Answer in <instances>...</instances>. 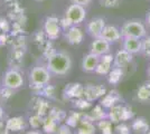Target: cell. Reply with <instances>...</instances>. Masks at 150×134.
I'll return each instance as SVG.
<instances>
[{"label": "cell", "instance_id": "29", "mask_svg": "<svg viewBox=\"0 0 150 134\" xmlns=\"http://www.w3.org/2000/svg\"><path fill=\"white\" fill-rule=\"evenodd\" d=\"M40 124H42V120H40V117H39L38 115L37 116H33V117H30V125L34 128H39Z\"/></svg>", "mask_w": 150, "mask_h": 134}, {"label": "cell", "instance_id": "17", "mask_svg": "<svg viewBox=\"0 0 150 134\" xmlns=\"http://www.w3.org/2000/svg\"><path fill=\"white\" fill-rule=\"evenodd\" d=\"M25 128V122L23 117H13L8 120L6 124L7 130H11V131H20Z\"/></svg>", "mask_w": 150, "mask_h": 134}, {"label": "cell", "instance_id": "18", "mask_svg": "<svg viewBox=\"0 0 150 134\" xmlns=\"http://www.w3.org/2000/svg\"><path fill=\"white\" fill-rule=\"evenodd\" d=\"M84 93V88L82 87L80 84H69L65 89V95L67 97H75V96H80Z\"/></svg>", "mask_w": 150, "mask_h": 134}, {"label": "cell", "instance_id": "21", "mask_svg": "<svg viewBox=\"0 0 150 134\" xmlns=\"http://www.w3.org/2000/svg\"><path fill=\"white\" fill-rule=\"evenodd\" d=\"M132 128H133L137 133H147L148 130H149V126H148V124L144 122V120L139 119V120H136V121H134L133 125H132Z\"/></svg>", "mask_w": 150, "mask_h": 134}, {"label": "cell", "instance_id": "7", "mask_svg": "<svg viewBox=\"0 0 150 134\" xmlns=\"http://www.w3.org/2000/svg\"><path fill=\"white\" fill-rule=\"evenodd\" d=\"M105 27V20L101 17L94 18L91 21H88L86 25V32L93 39L99 38L102 35V32Z\"/></svg>", "mask_w": 150, "mask_h": 134}, {"label": "cell", "instance_id": "28", "mask_svg": "<svg viewBox=\"0 0 150 134\" xmlns=\"http://www.w3.org/2000/svg\"><path fill=\"white\" fill-rule=\"evenodd\" d=\"M100 128H102V132H103V134H111V128H110V122H106L104 121V120H102V121L100 122Z\"/></svg>", "mask_w": 150, "mask_h": 134}, {"label": "cell", "instance_id": "4", "mask_svg": "<svg viewBox=\"0 0 150 134\" xmlns=\"http://www.w3.org/2000/svg\"><path fill=\"white\" fill-rule=\"evenodd\" d=\"M64 17L69 20V22L72 26H77L82 24L86 18V9L85 7L80 6V5L71 4L67 7Z\"/></svg>", "mask_w": 150, "mask_h": 134}, {"label": "cell", "instance_id": "6", "mask_svg": "<svg viewBox=\"0 0 150 134\" xmlns=\"http://www.w3.org/2000/svg\"><path fill=\"white\" fill-rule=\"evenodd\" d=\"M44 32L50 39H57L62 32V26L58 18L56 17H47L44 22Z\"/></svg>", "mask_w": 150, "mask_h": 134}, {"label": "cell", "instance_id": "20", "mask_svg": "<svg viewBox=\"0 0 150 134\" xmlns=\"http://www.w3.org/2000/svg\"><path fill=\"white\" fill-rule=\"evenodd\" d=\"M122 68L120 67H113L109 73V82L111 84H118L122 77Z\"/></svg>", "mask_w": 150, "mask_h": 134}, {"label": "cell", "instance_id": "30", "mask_svg": "<svg viewBox=\"0 0 150 134\" xmlns=\"http://www.w3.org/2000/svg\"><path fill=\"white\" fill-rule=\"evenodd\" d=\"M91 1H92V0H71L72 4L80 5V6H83V7H88Z\"/></svg>", "mask_w": 150, "mask_h": 134}, {"label": "cell", "instance_id": "9", "mask_svg": "<svg viewBox=\"0 0 150 134\" xmlns=\"http://www.w3.org/2000/svg\"><path fill=\"white\" fill-rule=\"evenodd\" d=\"M101 38L105 39L106 41L112 44V43L119 41L120 39H123V37H122V34L119 28L112 25H105L103 32H102V35H101Z\"/></svg>", "mask_w": 150, "mask_h": 134}, {"label": "cell", "instance_id": "13", "mask_svg": "<svg viewBox=\"0 0 150 134\" xmlns=\"http://www.w3.org/2000/svg\"><path fill=\"white\" fill-rule=\"evenodd\" d=\"M113 59H114V56L110 55V54H105V55L101 56L100 62H99V65H98L95 72L98 74H101V75L109 74L113 65Z\"/></svg>", "mask_w": 150, "mask_h": 134}, {"label": "cell", "instance_id": "24", "mask_svg": "<svg viewBox=\"0 0 150 134\" xmlns=\"http://www.w3.org/2000/svg\"><path fill=\"white\" fill-rule=\"evenodd\" d=\"M140 54L150 58V36H146L144 38H142V47Z\"/></svg>", "mask_w": 150, "mask_h": 134}, {"label": "cell", "instance_id": "11", "mask_svg": "<svg viewBox=\"0 0 150 134\" xmlns=\"http://www.w3.org/2000/svg\"><path fill=\"white\" fill-rule=\"evenodd\" d=\"M101 56H98L93 53H90L88 55H85L82 60V69L86 73H91V72H95L99 62H100Z\"/></svg>", "mask_w": 150, "mask_h": 134}, {"label": "cell", "instance_id": "34", "mask_svg": "<svg viewBox=\"0 0 150 134\" xmlns=\"http://www.w3.org/2000/svg\"><path fill=\"white\" fill-rule=\"evenodd\" d=\"M27 134H40L38 131H31V132H28Z\"/></svg>", "mask_w": 150, "mask_h": 134}, {"label": "cell", "instance_id": "37", "mask_svg": "<svg viewBox=\"0 0 150 134\" xmlns=\"http://www.w3.org/2000/svg\"><path fill=\"white\" fill-rule=\"evenodd\" d=\"M37 1H44V0H37Z\"/></svg>", "mask_w": 150, "mask_h": 134}, {"label": "cell", "instance_id": "31", "mask_svg": "<svg viewBox=\"0 0 150 134\" xmlns=\"http://www.w3.org/2000/svg\"><path fill=\"white\" fill-rule=\"evenodd\" d=\"M56 134H71V132H69V128L64 125V126H61V128H59V130L57 131Z\"/></svg>", "mask_w": 150, "mask_h": 134}, {"label": "cell", "instance_id": "32", "mask_svg": "<svg viewBox=\"0 0 150 134\" xmlns=\"http://www.w3.org/2000/svg\"><path fill=\"white\" fill-rule=\"evenodd\" d=\"M146 20H147V24H148V26L150 27V10H149V13H147V18H146Z\"/></svg>", "mask_w": 150, "mask_h": 134}, {"label": "cell", "instance_id": "12", "mask_svg": "<svg viewBox=\"0 0 150 134\" xmlns=\"http://www.w3.org/2000/svg\"><path fill=\"white\" fill-rule=\"evenodd\" d=\"M142 47V39L133 38V37H125L123 38V49L129 51L130 54H139Z\"/></svg>", "mask_w": 150, "mask_h": 134}, {"label": "cell", "instance_id": "1", "mask_svg": "<svg viewBox=\"0 0 150 134\" xmlns=\"http://www.w3.org/2000/svg\"><path fill=\"white\" fill-rule=\"evenodd\" d=\"M72 67V59L69 54L64 51H56L52 54L47 60V68L53 75H66Z\"/></svg>", "mask_w": 150, "mask_h": 134}, {"label": "cell", "instance_id": "10", "mask_svg": "<svg viewBox=\"0 0 150 134\" xmlns=\"http://www.w3.org/2000/svg\"><path fill=\"white\" fill-rule=\"evenodd\" d=\"M110 49H111V44L101 37L95 38L91 44V53L98 56H103L105 54H109Z\"/></svg>", "mask_w": 150, "mask_h": 134}, {"label": "cell", "instance_id": "23", "mask_svg": "<svg viewBox=\"0 0 150 134\" xmlns=\"http://www.w3.org/2000/svg\"><path fill=\"white\" fill-rule=\"evenodd\" d=\"M118 101V96L115 94V92H111L110 94H108V95L102 100V105L103 106H105V107H112L114 106V103Z\"/></svg>", "mask_w": 150, "mask_h": 134}, {"label": "cell", "instance_id": "5", "mask_svg": "<svg viewBox=\"0 0 150 134\" xmlns=\"http://www.w3.org/2000/svg\"><path fill=\"white\" fill-rule=\"evenodd\" d=\"M2 85L7 89H18L24 85V77L16 69H9L6 72L4 79H2Z\"/></svg>", "mask_w": 150, "mask_h": 134}, {"label": "cell", "instance_id": "35", "mask_svg": "<svg viewBox=\"0 0 150 134\" xmlns=\"http://www.w3.org/2000/svg\"><path fill=\"white\" fill-rule=\"evenodd\" d=\"M148 75L150 76V64H149V67H148Z\"/></svg>", "mask_w": 150, "mask_h": 134}, {"label": "cell", "instance_id": "22", "mask_svg": "<svg viewBox=\"0 0 150 134\" xmlns=\"http://www.w3.org/2000/svg\"><path fill=\"white\" fill-rule=\"evenodd\" d=\"M76 134H94V126L90 121H82Z\"/></svg>", "mask_w": 150, "mask_h": 134}, {"label": "cell", "instance_id": "3", "mask_svg": "<svg viewBox=\"0 0 150 134\" xmlns=\"http://www.w3.org/2000/svg\"><path fill=\"white\" fill-rule=\"evenodd\" d=\"M52 73L45 66H36L30 70L29 82L30 86L34 87H43L50 83Z\"/></svg>", "mask_w": 150, "mask_h": 134}, {"label": "cell", "instance_id": "8", "mask_svg": "<svg viewBox=\"0 0 150 134\" xmlns=\"http://www.w3.org/2000/svg\"><path fill=\"white\" fill-rule=\"evenodd\" d=\"M65 38L67 43L71 45L81 44L84 39V32L80 27L77 26H71L69 29L65 32Z\"/></svg>", "mask_w": 150, "mask_h": 134}, {"label": "cell", "instance_id": "2", "mask_svg": "<svg viewBox=\"0 0 150 134\" xmlns=\"http://www.w3.org/2000/svg\"><path fill=\"white\" fill-rule=\"evenodd\" d=\"M122 37H133V38L142 39L147 36V29L142 21L137 19H131L125 21L121 27Z\"/></svg>", "mask_w": 150, "mask_h": 134}, {"label": "cell", "instance_id": "15", "mask_svg": "<svg viewBox=\"0 0 150 134\" xmlns=\"http://www.w3.org/2000/svg\"><path fill=\"white\" fill-rule=\"evenodd\" d=\"M127 113H128V111L125 107H122L120 105H117V106H112L111 107V112L109 113V117H110L111 122L117 123V122H120L122 121V120H125L127 117H129V115L127 114Z\"/></svg>", "mask_w": 150, "mask_h": 134}, {"label": "cell", "instance_id": "25", "mask_svg": "<svg viewBox=\"0 0 150 134\" xmlns=\"http://www.w3.org/2000/svg\"><path fill=\"white\" fill-rule=\"evenodd\" d=\"M55 128H56V123H55V120L54 119H47L46 121L44 122V128L45 131L48 133V132H54L55 131Z\"/></svg>", "mask_w": 150, "mask_h": 134}, {"label": "cell", "instance_id": "33", "mask_svg": "<svg viewBox=\"0 0 150 134\" xmlns=\"http://www.w3.org/2000/svg\"><path fill=\"white\" fill-rule=\"evenodd\" d=\"M2 117H4V109L0 106V120H2Z\"/></svg>", "mask_w": 150, "mask_h": 134}, {"label": "cell", "instance_id": "27", "mask_svg": "<svg viewBox=\"0 0 150 134\" xmlns=\"http://www.w3.org/2000/svg\"><path fill=\"white\" fill-rule=\"evenodd\" d=\"M104 117V112L102 111L100 106H96L95 109H93V112H92V117H91V120L93 121V120H101V119H103Z\"/></svg>", "mask_w": 150, "mask_h": 134}, {"label": "cell", "instance_id": "19", "mask_svg": "<svg viewBox=\"0 0 150 134\" xmlns=\"http://www.w3.org/2000/svg\"><path fill=\"white\" fill-rule=\"evenodd\" d=\"M137 97L140 102L146 103L150 101V84H144L138 89Z\"/></svg>", "mask_w": 150, "mask_h": 134}, {"label": "cell", "instance_id": "14", "mask_svg": "<svg viewBox=\"0 0 150 134\" xmlns=\"http://www.w3.org/2000/svg\"><path fill=\"white\" fill-rule=\"evenodd\" d=\"M132 60V54L125 49L119 51L113 59V67H120V68H125L128 64H130Z\"/></svg>", "mask_w": 150, "mask_h": 134}, {"label": "cell", "instance_id": "36", "mask_svg": "<svg viewBox=\"0 0 150 134\" xmlns=\"http://www.w3.org/2000/svg\"><path fill=\"white\" fill-rule=\"evenodd\" d=\"M144 134H150V131H148V132H147V133H144Z\"/></svg>", "mask_w": 150, "mask_h": 134}, {"label": "cell", "instance_id": "26", "mask_svg": "<svg viewBox=\"0 0 150 134\" xmlns=\"http://www.w3.org/2000/svg\"><path fill=\"white\" fill-rule=\"evenodd\" d=\"M121 0H101V5L105 8H118Z\"/></svg>", "mask_w": 150, "mask_h": 134}, {"label": "cell", "instance_id": "16", "mask_svg": "<svg viewBox=\"0 0 150 134\" xmlns=\"http://www.w3.org/2000/svg\"><path fill=\"white\" fill-rule=\"evenodd\" d=\"M105 89L100 86H95V85H88L85 88H84V95L86 97L88 101H93L96 100L98 97H100L104 94Z\"/></svg>", "mask_w": 150, "mask_h": 134}]
</instances>
